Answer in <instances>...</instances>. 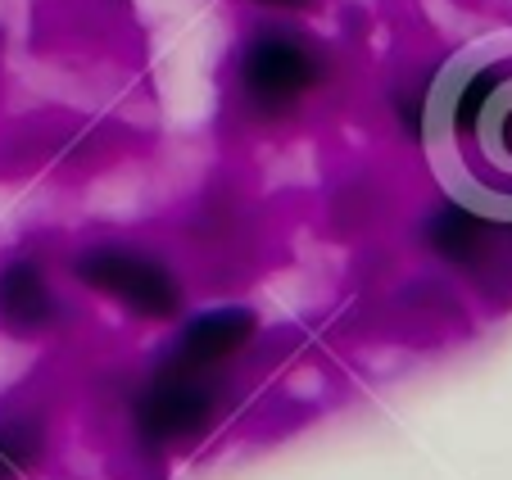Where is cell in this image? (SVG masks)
<instances>
[{
	"label": "cell",
	"mask_w": 512,
	"mask_h": 480,
	"mask_svg": "<svg viewBox=\"0 0 512 480\" xmlns=\"http://www.w3.org/2000/svg\"><path fill=\"white\" fill-rule=\"evenodd\" d=\"M422 141L458 209L512 222V32L485 37L435 77Z\"/></svg>",
	"instance_id": "1"
},
{
	"label": "cell",
	"mask_w": 512,
	"mask_h": 480,
	"mask_svg": "<svg viewBox=\"0 0 512 480\" xmlns=\"http://www.w3.org/2000/svg\"><path fill=\"white\" fill-rule=\"evenodd\" d=\"M331 64L318 41L295 28H259L236 55V105L254 123H286L322 91Z\"/></svg>",
	"instance_id": "2"
},
{
	"label": "cell",
	"mask_w": 512,
	"mask_h": 480,
	"mask_svg": "<svg viewBox=\"0 0 512 480\" xmlns=\"http://www.w3.org/2000/svg\"><path fill=\"white\" fill-rule=\"evenodd\" d=\"M73 277L91 290V295L118 304L123 313L145 317V322H173L186 304L182 277L173 263L155 250L127 245V240H100L73 259Z\"/></svg>",
	"instance_id": "3"
},
{
	"label": "cell",
	"mask_w": 512,
	"mask_h": 480,
	"mask_svg": "<svg viewBox=\"0 0 512 480\" xmlns=\"http://www.w3.org/2000/svg\"><path fill=\"white\" fill-rule=\"evenodd\" d=\"M218 417V376H200L186 367L159 363L155 376L136 390L132 426L145 444L173 449L195 435H204Z\"/></svg>",
	"instance_id": "4"
},
{
	"label": "cell",
	"mask_w": 512,
	"mask_h": 480,
	"mask_svg": "<svg viewBox=\"0 0 512 480\" xmlns=\"http://www.w3.org/2000/svg\"><path fill=\"white\" fill-rule=\"evenodd\" d=\"M254 336H259V317H254L250 308H236V304L204 308V313L177 322L164 363L200 372V376H218L227 363H236V358L250 349Z\"/></svg>",
	"instance_id": "5"
},
{
	"label": "cell",
	"mask_w": 512,
	"mask_h": 480,
	"mask_svg": "<svg viewBox=\"0 0 512 480\" xmlns=\"http://www.w3.org/2000/svg\"><path fill=\"white\" fill-rule=\"evenodd\" d=\"M64 299L37 259H10L0 268V331L14 340H41L59 327Z\"/></svg>",
	"instance_id": "6"
},
{
	"label": "cell",
	"mask_w": 512,
	"mask_h": 480,
	"mask_svg": "<svg viewBox=\"0 0 512 480\" xmlns=\"http://www.w3.org/2000/svg\"><path fill=\"white\" fill-rule=\"evenodd\" d=\"M41 449V431L28 417H10L0 422V480H14Z\"/></svg>",
	"instance_id": "7"
},
{
	"label": "cell",
	"mask_w": 512,
	"mask_h": 480,
	"mask_svg": "<svg viewBox=\"0 0 512 480\" xmlns=\"http://www.w3.org/2000/svg\"><path fill=\"white\" fill-rule=\"evenodd\" d=\"M250 5H259L268 14H313L322 0H250Z\"/></svg>",
	"instance_id": "8"
}]
</instances>
